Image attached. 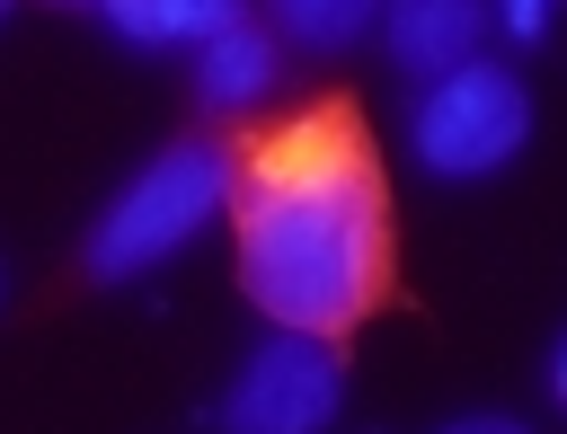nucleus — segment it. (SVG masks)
Wrapping results in <instances>:
<instances>
[{"label": "nucleus", "mask_w": 567, "mask_h": 434, "mask_svg": "<svg viewBox=\"0 0 567 434\" xmlns=\"http://www.w3.org/2000/svg\"><path fill=\"white\" fill-rule=\"evenodd\" d=\"M239 186V159L221 142H168L159 159H142L115 204L89 221V275L97 283H133L151 266H168Z\"/></svg>", "instance_id": "2"}, {"label": "nucleus", "mask_w": 567, "mask_h": 434, "mask_svg": "<svg viewBox=\"0 0 567 434\" xmlns=\"http://www.w3.org/2000/svg\"><path fill=\"white\" fill-rule=\"evenodd\" d=\"M549 9H558V0H496L505 35H523V44H540V35H549Z\"/></svg>", "instance_id": "9"}, {"label": "nucleus", "mask_w": 567, "mask_h": 434, "mask_svg": "<svg viewBox=\"0 0 567 434\" xmlns=\"http://www.w3.org/2000/svg\"><path fill=\"white\" fill-rule=\"evenodd\" d=\"M275 89V35L266 27H221L213 44H195V97L204 106H257Z\"/></svg>", "instance_id": "6"}, {"label": "nucleus", "mask_w": 567, "mask_h": 434, "mask_svg": "<svg viewBox=\"0 0 567 434\" xmlns=\"http://www.w3.org/2000/svg\"><path fill=\"white\" fill-rule=\"evenodd\" d=\"M443 434H532V425H514V416H452Z\"/></svg>", "instance_id": "10"}, {"label": "nucleus", "mask_w": 567, "mask_h": 434, "mask_svg": "<svg viewBox=\"0 0 567 434\" xmlns=\"http://www.w3.org/2000/svg\"><path fill=\"white\" fill-rule=\"evenodd\" d=\"M275 18H284L292 44H310V53H346V44H363V35L381 27V0H275Z\"/></svg>", "instance_id": "8"}, {"label": "nucleus", "mask_w": 567, "mask_h": 434, "mask_svg": "<svg viewBox=\"0 0 567 434\" xmlns=\"http://www.w3.org/2000/svg\"><path fill=\"white\" fill-rule=\"evenodd\" d=\"M549 390H558V407H567V337H558V354H549Z\"/></svg>", "instance_id": "11"}, {"label": "nucleus", "mask_w": 567, "mask_h": 434, "mask_svg": "<svg viewBox=\"0 0 567 434\" xmlns=\"http://www.w3.org/2000/svg\"><path fill=\"white\" fill-rule=\"evenodd\" d=\"M346 407V363L310 328H275L221 390V434H328Z\"/></svg>", "instance_id": "4"}, {"label": "nucleus", "mask_w": 567, "mask_h": 434, "mask_svg": "<svg viewBox=\"0 0 567 434\" xmlns=\"http://www.w3.org/2000/svg\"><path fill=\"white\" fill-rule=\"evenodd\" d=\"M408 133H416V168L425 177H452V186L496 177L532 142V89L514 71H496V62H461L443 80H425Z\"/></svg>", "instance_id": "3"}, {"label": "nucleus", "mask_w": 567, "mask_h": 434, "mask_svg": "<svg viewBox=\"0 0 567 434\" xmlns=\"http://www.w3.org/2000/svg\"><path fill=\"white\" fill-rule=\"evenodd\" d=\"M390 204L346 106H301L239 159V283L275 328L337 337L381 301Z\"/></svg>", "instance_id": "1"}, {"label": "nucleus", "mask_w": 567, "mask_h": 434, "mask_svg": "<svg viewBox=\"0 0 567 434\" xmlns=\"http://www.w3.org/2000/svg\"><path fill=\"white\" fill-rule=\"evenodd\" d=\"M0 18H9V0H0Z\"/></svg>", "instance_id": "12"}, {"label": "nucleus", "mask_w": 567, "mask_h": 434, "mask_svg": "<svg viewBox=\"0 0 567 434\" xmlns=\"http://www.w3.org/2000/svg\"><path fill=\"white\" fill-rule=\"evenodd\" d=\"M487 9L496 0H381V44L408 80H443V71L478 62Z\"/></svg>", "instance_id": "5"}, {"label": "nucleus", "mask_w": 567, "mask_h": 434, "mask_svg": "<svg viewBox=\"0 0 567 434\" xmlns=\"http://www.w3.org/2000/svg\"><path fill=\"white\" fill-rule=\"evenodd\" d=\"M97 18L124 44L159 53V44H213L221 27H239V0H97Z\"/></svg>", "instance_id": "7"}]
</instances>
